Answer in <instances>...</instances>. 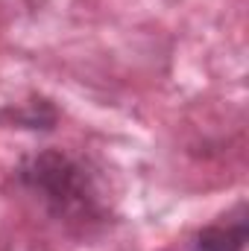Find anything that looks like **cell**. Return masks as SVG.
Returning a JSON list of instances; mask_svg holds the SVG:
<instances>
[{
  "label": "cell",
  "mask_w": 249,
  "mask_h": 251,
  "mask_svg": "<svg viewBox=\"0 0 249 251\" xmlns=\"http://www.w3.org/2000/svg\"><path fill=\"white\" fill-rule=\"evenodd\" d=\"M249 240V210L247 201H241L235 210L220 216L217 222L196 231L190 249L193 251H247Z\"/></svg>",
  "instance_id": "2"
},
{
  "label": "cell",
  "mask_w": 249,
  "mask_h": 251,
  "mask_svg": "<svg viewBox=\"0 0 249 251\" xmlns=\"http://www.w3.org/2000/svg\"><path fill=\"white\" fill-rule=\"evenodd\" d=\"M59 123V111L44 97H30L15 105L0 108V126L6 128H27V131H53Z\"/></svg>",
  "instance_id": "3"
},
{
  "label": "cell",
  "mask_w": 249,
  "mask_h": 251,
  "mask_svg": "<svg viewBox=\"0 0 249 251\" xmlns=\"http://www.w3.org/2000/svg\"><path fill=\"white\" fill-rule=\"evenodd\" d=\"M15 181L67 231H94L112 216L97 170L64 149L27 155L15 170Z\"/></svg>",
  "instance_id": "1"
}]
</instances>
